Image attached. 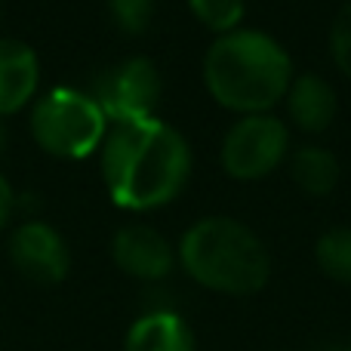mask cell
<instances>
[{
	"label": "cell",
	"mask_w": 351,
	"mask_h": 351,
	"mask_svg": "<svg viewBox=\"0 0 351 351\" xmlns=\"http://www.w3.org/2000/svg\"><path fill=\"white\" fill-rule=\"evenodd\" d=\"M204 80L219 105L241 114H268L293 84L287 49L265 31H228L213 40Z\"/></svg>",
	"instance_id": "2"
},
{
	"label": "cell",
	"mask_w": 351,
	"mask_h": 351,
	"mask_svg": "<svg viewBox=\"0 0 351 351\" xmlns=\"http://www.w3.org/2000/svg\"><path fill=\"white\" fill-rule=\"evenodd\" d=\"M346 351H351V346H348V348H346Z\"/></svg>",
	"instance_id": "18"
},
{
	"label": "cell",
	"mask_w": 351,
	"mask_h": 351,
	"mask_svg": "<svg viewBox=\"0 0 351 351\" xmlns=\"http://www.w3.org/2000/svg\"><path fill=\"white\" fill-rule=\"evenodd\" d=\"M108 133V117L86 93L56 86L37 99L31 111V136L43 152L56 158H86L102 145Z\"/></svg>",
	"instance_id": "4"
},
{
	"label": "cell",
	"mask_w": 351,
	"mask_h": 351,
	"mask_svg": "<svg viewBox=\"0 0 351 351\" xmlns=\"http://www.w3.org/2000/svg\"><path fill=\"white\" fill-rule=\"evenodd\" d=\"M40 65L28 43L0 37V117L16 114L37 93Z\"/></svg>",
	"instance_id": "9"
},
{
	"label": "cell",
	"mask_w": 351,
	"mask_h": 351,
	"mask_svg": "<svg viewBox=\"0 0 351 351\" xmlns=\"http://www.w3.org/2000/svg\"><path fill=\"white\" fill-rule=\"evenodd\" d=\"M293 179L302 188L305 194H315V197H324L336 188L339 182V160H336L333 152L317 145H305L293 154Z\"/></svg>",
	"instance_id": "12"
},
{
	"label": "cell",
	"mask_w": 351,
	"mask_h": 351,
	"mask_svg": "<svg viewBox=\"0 0 351 351\" xmlns=\"http://www.w3.org/2000/svg\"><path fill=\"white\" fill-rule=\"evenodd\" d=\"M111 256L117 268L139 280H160L173 271L176 253L160 231L148 225H127L111 241Z\"/></svg>",
	"instance_id": "8"
},
{
	"label": "cell",
	"mask_w": 351,
	"mask_h": 351,
	"mask_svg": "<svg viewBox=\"0 0 351 351\" xmlns=\"http://www.w3.org/2000/svg\"><path fill=\"white\" fill-rule=\"evenodd\" d=\"M93 99L105 111L108 123L154 117V108L160 102V74L145 56L123 59L99 74Z\"/></svg>",
	"instance_id": "6"
},
{
	"label": "cell",
	"mask_w": 351,
	"mask_h": 351,
	"mask_svg": "<svg viewBox=\"0 0 351 351\" xmlns=\"http://www.w3.org/2000/svg\"><path fill=\"white\" fill-rule=\"evenodd\" d=\"M330 53L333 62L351 77V0L339 10V16L333 19L330 28Z\"/></svg>",
	"instance_id": "16"
},
{
	"label": "cell",
	"mask_w": 351,
	"mask_h": 351,
	"mask_svg": "<svg viewBox=\"0 0 351 351\" xmlns=\"http://www.w3.org/2000/svg\"><path fill=\"white\" fill-rule=\"evenodd\" d=\"M108 10L121 31H127V34H142V31L152 25L154 0H108Z\"/></svg>",
	"instance_id": "15"
},
{
	"label": "cell",
	"mask_w": 351,
	"mask_h": 351,
	"mask_svg": "<svg viewBox=\"0 0 351 351\" xmlns=\"http://www.w3.org/2000/svg\"><path fill=\"white\" fill-rule=\"evenodd\" d=\"M287 108L302 133H324L336 117V93L317 74H302L287 90Z\"/></svg>",
	"instance_id": "10"
},
{
	"label": "cell",
	"mask_w": 351,
	"mask_h": 351,
	"mask_svg": "<svg viewBox=\"0 0 351 351\" xmlns=\"http://www.w3.org/2000/svg\"><path fill=\"white\" fill-rule=\"evenodd\" d=\"M12 204H16V197H12V188H10V182L3 179V173H0V228L10 222Z\"/></svg>",
	"instance_id": "17"
},
{
	"label": "cell",
	"mask_w": 351,
	"mask_h": 351,
	"mask_svg": "<svg viewBox=\"0 0 351 351\" xmlns=\"http://www.w3.org/2000/svg\"><path fill=\"white\" fill-rule=\"evenodd\" d=\"M317 265L327 278L351 284V228H330L317 241Z\"/></svg>",
	"instance_id": "13"
},
{
	"label": "cell",
	"mask_w": 351,
	"mask_h": 351,
	"mask_svg": "<svg viewBox=\"0 0 351 351\" xmlns=\"http://www.w3.org/2000/svg\"><path fill=\"white\" fill-rule=\"evenodd\" d=\"M194 10V16L206 25V28L219 31V34H228L234 31V25L243 19L247 3L243 0H188Z\"/></svg>",
	"instance_id": "14"
},
{
	"label": "cell",
	"mask_w": 351,
	"mask_h": 351,
	"mask_svg": "<svg viewBox=\"0 0 351 351\" xmlns=\"http://www.w3.org/2000/svg\"><path fill=\"white\" fill-rule=\"evenodd\" d=\"M102 176L117 206L154 210L185 188L191 148L158 117L117 121L102 139Z\"/></svg>",
	"instance_id": "1"
},
{
	"label": "cell",
	"mask_w": 351,
	"mask_h": 351,
	"mask_svg": "<svg viewBox=\"0 0 351 351\" xmlns=\"http://www.w3.org/2000/svg\"><path fill=\"white\" fill-rule=\"evenodd\" d=\"M123 351H194V336L176 311H152L130 327Z\"/></svg>",
	"instance_id": "11"
},
{
	"label": "cell",
	"mask_w": 351,
	"mask_h": 351,
	"mask_svg": "<svg viewBox=\"0 0 351 351\" xmlns=\"http://www.w3.org/2000/svg\"><path fill=\"white\" fill-rule=\"evenodd\" d=\"M10 259L34 284H59L71 268L62 234L47 222H25L10 241Z\"/></svg>",
	"instance_id": "7"
},
{
	"label": "cell",
	"mask_w": 351,
	"mask_h": 351,
	"mask_svg": "<svg viewBox=\"0 0 351 351\" xmlns=\"http://www.w3.org/2000/svg\"><path fill=\"white\" fill-rule=\"evenodd\" d=\"M290 133L274 114H247L225 133L222 167L234 179H262L284 160Z\"/></svg>",
	"instance_id": "5"
},
{
	"label": "cell",
	"mask_w": 351,
	"mask_h": 351,
	"mask_svg": "<svg viewBox=\"0 0 351 351\" xmlns=\"http://www.w3.org/2000/svg\"><path fill=\"white\" fill-rule=\"evenodd\" d=\"M182 268L200 287L228 296H250L268 284V250L247 225L213 216L191 225L179 243Z\"/></svg>",
	"instance_id": "3"
}]
</instances>
